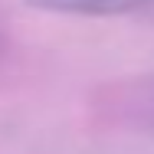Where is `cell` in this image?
Here are the masks:
<instances>
[{
    "label": "cell",
    "mask_w": 154,
    "mask_h": 154,
    "mask_svg": "<svg viewBox=\"0 0 154 154\" xmlns=\"http://www.w3.org/2000/svg\"><path fill=\"white\" fill-rule=\"evenodd\" d=\"M36 10L49 13H75V17H125L154 10V0H26Z\"/></svg>",
    "instance_id": "cell-1"
}]
</instances>
